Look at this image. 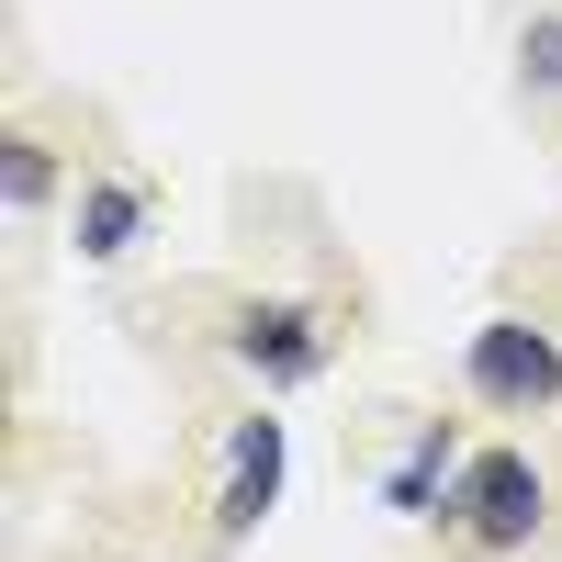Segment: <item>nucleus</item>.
Listing matches in <instances>:
<instances>
[{"label": "nucleus", "instance_id": "obj_1", "mask_svg": "<svg viewBox=\"0 0 562 562\" xmlns=\"http://www.w3.org/2000/svg\"><path fill=\"white\" fill-rule=\"evenodd\" d=\"M450 518L473 529L484 551H529V540H540V461H529V450H484V461H461Z\"/></svg>", "mask_w": 562, "mask_h": 562}, {"label": "nucleus", "instance_id": "obj_5", "mask_svg": "<svg viewBox=\"0 0 562 562\" xmlns=\"http://www.w3.org/2000/svg\"><path fill=\"white\" fill-rule=\"evenodd\" d=\"M135 225H147V192H135V180H102V192L79 203V248H90V259H124Z\"/></svg>", "mask_w": 562, "mask_h": 562}, {"label": "nucleus", "instance_id": "obj_8", "mask_svg": "<svg viewBox=\"0 0 562 562\" xmlns=\"http://www.w3.org/2000/svg\"><path fill=\"white\" fill-rule=\"evenodd\" d=\"M518 79H529V90H562V12H540V23H529V45H518Z\"/></svg>", "mask_w": 562, "mask_h": 562}, {"label": "nucleus", "instance_id": "obj_4", "mask_svg": "<svg viewBox=\"0 0 562 562\" xmlns=\"http://www.w3.org/2000/svg\"><path fill=\"white\" fill-rule=\"evenodd\" d=\"M237 360L259 383H315L326 371V326L304 304H259V315H237Z\"/></svg>", "mask_w": 562, "mask_h": 562}, {"label": "nucleus", "instance_id": "obj_7", "mask_svg": "<svg viewBox=\"0 0 562 562\" xmlns=\"http://www.w3.org/2000/svg\"><path fill=\"white\" fill-rule=\"evenodd\" d=\"M0 192H12V214H34L45 192H57V158H45L34 135H12V147H0Z\"/></svg>", "mask_w": 562, "mask_h": 562}, {"label": "nucleus", "instance_id": "obj_3", "mask_svg": "<svg viewBox=\"0 0 562 562\" xmlns=\"http://www.w3.org/2000/svg\"><path fill=\"white\" fill-rule=\"evenodd\" d=\"M281 495V416H237V439H225V484H214V529L248 540Z\"/></svg>", "mask_w": 562, "mask_h": 562}, {"label": "nucleus", "instance_id": "obj_6", "mask_svg": "<svg viewBox=\"0 0 562 562\" xmlns=\"http://www.w3.org/2000/svg\"><path fill=\"white\" fill-rule=\"evenodd\" d=\"M439 484H450V428H428V439H416L394 473H383V506H394V518H428Z\"/></svg>", "mask_w": 562, "mask_h": 562}, {"label": "nucleus", "instance_id": "obj_2", "mask_svg": "<svg viewBox=\"0 0 562 562\" xmlns=\"http://www.w3.org/2000/svg\"><path fill=\"white\" fill-rule=\"evenodd\" d=\"M461 371H473V394H484V405H506V416H540V405L562 394V349L540 338L529 315H495V326H473Z\"/></svg>", "mask_w": 562, "mask_h": 562}]
</instances>
